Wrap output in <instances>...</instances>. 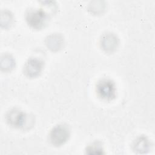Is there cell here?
<instances>
[{
  "mask_svg": "<svg viewBox=\"0 0 155 155\" xmlns=\"http://www.w3.org/2000/svg\"><path fill=\"white\" fill-rule=\"evenodd\" d=\"M151 147V141L145 135L139 136L132 143L133 151L137 154H145L150 150Z\"/></svg>",
  "mask_w": 155,
  "mask_h": 155,
  "instance_id": "obj_7",
  "label": "cell"
},
{
  "mask_svg": "<svg viewBox=\"0 0 155 155\" xmlns=\"http://www.w3.org/2000/svg\"><path fill=\"white\" fill-rule=\"evenodd\" d=\"M70 136V130L68 126L65 124H60L51 129L48 134V140L52 145L61 147L68 140Z\"/></svg>",
  "mask_w": 155,
  "mask_h": 155,
  "instance_id": "obj_3",
  "label": "cell"
},
{
  "mask_svg": "<svg viewBox=\"0 0 155 155\" xmlns=\"http://www.w3.org/2000/svg\"><path fill=\"white\" fill-rule=\"evenodd\" d=\"M44 68V62L36 57L28 58L23 66L24 74L29 78H34L39 76Z\"/></svg>",
  "mask_w": 155,
  "mask_h": 155,
  "instance_id": "obj_5",
  "label": "cell"
},
{
  "mask_svg": "<svg viewBox=\"0 0 155 155\" xmlns=\"http://www.w3.org/2000/svg\"><path fill=\"white\" fill-rule=\"evenodd\" d=\"M45 44L51 51H58L63 46V36L59 33L51 34L45 39Z\"/></svg>",
  "mask_w": 155,
  "mask_h": 155,
  "instance_id": "obj_8",
  "label": "cell"
},
{
  "mask_svg": "<svg viewBox=\"0 0 155 155\" xmlns=\"http://www.w3.org/2000/svg\"><path fill=\"white\" fill-rule=\"evenodd\" d=\"M91 4L89 5V10L93 13H98L99 12H101L104 10V4L102 1H93L91 2Z\"/></svg>",
  "mask_w": 155,
  "mask_h": 155,
  "instance_id": "obj_12",
  "label": "cell"
},
{
  "mask_svg": "<svg viewBox=\"0 0 155 155\" xmlns=\"http://www.w3.org/2000/svg\"><path fill=\"white\" fill-rule=\"evenodd\" d=\"M15 65V60L14 58L9 54H5L2 56L1 59V66L2 70L9 71L12 70Z\"/></svg>",
  "mask_w": 155,
  "mask_h": 155,
  "instance_id": "obj_9",
  "label": "cell"
},
{
  "mask_svg": "<svg viewBox=\"0 0 155 155\" xmlns=\"http://www.w3.org/2000/svg\"><path fill=\"white\" fill-rule=\"evenodd\" d=\"M119 38L116 35L111 32H107L102 35L100 39L101 48L107 53H112L119 45Z\"/></svg>",
  "mask_w": 155,
  "mask_h": 155,
  "instance_id": "obj_6",
  "label": "cell"
},
{
  "mask_svg": "<svg viewBox=\"0 0 155 155\" xmlns=\"http://www.w3.org/2000/svg\"><path fill=\"white\" fill-rule=\"evenodd\" d=\"M14 22L13 14L8 10H5L1 12V26L5 28L10 27Z\"/></svg>",
  "mask_w": 155,
  "mask_h": 155,
  "instance_id": "obj_11",
  "label": "cell"
},
{
  "mask_svg": "<svg viewBox=\"0 0 155 155\" xmlns=\"http://www.w3.org/2000/svg\"><path fill=\"white\" fill-rule=\"evenodd\" d=\"M50 16L48 12L42 8H30L25 13V19L31 28L41 30L47 25Z\"/></svg>",
  "mask_w": 155,
  "mask_h": 155,
  "instance_id": "obj_1",
  "label": "cell"
},
{
  "mask_svg": "<svg viewBox=\"0 0 155 155\" xmlns=\"http://www.w3.org/2000/svg\"><path fill=\"white\" fill-rule=\"evenodd\" d=\"M99 98L105 102L113 101L116 97L117 88L115 82L110 78H102L99 80L95 88Z\"/></svg>",
  "mask_w": 155,
  "mask_h": 155,
  "instance_id": "obj_2",
  "label": "cell"
},
{
  "mask_svg": "<svg viewBox=\"0 0 155 155\" xmlns=\"http://www.w3.org/2000/svg\"><path fill=\"white\" fill-rule=\"evenodd\" d=\"M5 120L8 125L14 128H22L27 120V115L24 111L18 108H13L7 111Z\"/></svg>",
  "mask_w": 155,
  "mask_h": 155,
  "instance_id": "obj_4",
  "label": "cell"
},
{
  "mask_svg": "<svg viewBox=\"0 0 155 155\" xmlns=\"http://www.w3.org/2000/svg\"><path fill=\"white\" fill-rule=\"evenodd\" d=\"M104 149L102 142L99 141H94L85 148L86 154H104Z\"/></svg>",
  "mask_w": 155,
  "mask_h": 155,
  "instance_id": "obj_10",
  "label": "cell"
}]
</instances>
